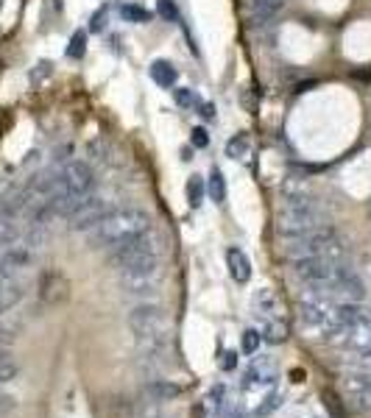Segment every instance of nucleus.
<instances>
[{"instance_id":"f8f14e48","label":"nucleus","mask_w":371,"mask_h":418,"mask_svg":"<svg viewBox=\"0 0 371 418\" xmlns=\"http://www.w3.org/2000/svg\"><path fill=\"white\" fill-rule=\"evenodd\" d=\"M287 0H246L249 6V17L254 25H268L279 17V11L285 8Z\"/></svg>"},{"instance_id":"72a5a7b5","label":"nucleus","mask_w":371,"mask_h":418,"mask_svg":"<svg viewBox=\"0 0 371 418\" xmlns=\"http://www.w3.org/2000/svg\"><path fill=\"white\" fill-rule=\"evenodd\" d=\"M190 145H193V148H207V145H210V134H207V129H204V126H195V129H193V134H190Z\"/></svg>"},{"instance_id":"bb28decb","label":"nucleus","mask_w":371,"mask_h":418,"mask_svg":"<svg viewBox=\"0 0 371 418\" xmlns=\"http://www.w3.org/2000/svg\"><path fill=\"white\" fill-rule=\"evenodd\" d=\"M260 343H263L260 329H246L243 332V340H240V352L243 354H257L260 352Z\"/></svg>"},{"instance_id":"9b49d317","label":"nucleus","mask_w":371,"mask_h":418,"mask_svg":"<svg viewBox=\"0 0 371 418\" xmlns=\"http://www.w3.org/2000/svg\"><path fill=\"white\" fill-rule=\"evenodd\" d=\"M251 315L257 321H268V318H282V304L279 296L271 287H260L251 296Z\"/></svg>"},{"instance_id":"473e14b6","label":"nucleus","mask_w":371,"mask_h":418,"mask_svg":"<svg viewBox=\"0 0 371 418\" xmlns=\"http://www.w3.org/2000/svg\"><path fill=\"white\" fill-rule=\"evenodd\" d=\"M106 23H109V11L106 8H98L93 14V23H90V31L93 34H101L103 28H106Z\"/></svg>"},{"instance_id":"e433bc0d","label":"nucleus","mask_w":371,"mask_h":418,"mask_svg":"<svg viewBox=\"0 0 371 418\" xmlns=\"http://www.w3.org/2000/svg\"><path fill=\"white\" fill-rule=\"evenodd\" d=\"M50 70H53V64H50V62H40V64H37V70L31 73V81H40V79H42V76H47Z\"/></svg>"},{"instance_id":"2eb2a0df","label":"nucleus","mask_w":371,"mask_h":418,"mask_svg":"<svg viewBox=\"0 0 371 418\" xmlns=\"http://www.w3.org/2000/svg\"><path fill=\"white\" fill-rule=\"evenodd\" d=\"M224 410H227V385H215L201 402V418H221Z\"/></svg>"},{"instance_id":"f03ea898","label":"nucleus","mask_w":371,"mask_h":418,"mask_svg":"<svg viewBox=\"0 0 371 418\" xmlns=\"http://www.w3.org/2000/svg\"><path fill=\"white\" fill-rule=\"evenodd\" d=\"M154 221L145 209L139 207H123V209H112L98 226L93 229V243L103 248H120L132 240H137L139 234L151 232Z\"/></svg>"},{"instance_id":"f3484780","label":"nucleus","mask_w":371,"mask_h":418,"mask_svg":"<svg viewBox=\"0 0 371 418\" xmlns=\"http://www.w3.org/2000/svg\"><path fill=\"white\" fill-rule=\"evenodd\" d=\"M179 393H182V388L173 385L171 379H154V382L145 385V399H154V402H159V405L179 399Z\"/></svg>"},{"instance_id":"a878e982","label":"nucleus","mask_w":371,"mask_h":418,"mask_svg":"<svg viewBox=\"0 0 371 418\" xmlns=\"http://www.w3.org/2000/svg\"><path fill=\"white\" fill-rule=\"evenodd\" d=\"M17 363L11 360V354L8 352H0V385H8V382H14L17 379Z\"/></svg>"},{"instance_id":"4c0bfd02","label":"nucleus","mask_w":371,"mask_h":418,"mask_svg":"<svg viewBox=\"0 0 371 418\" xmlns=\"http://www.w3.org/2000/svg\"><path fill=\"white\" fill-rule=\"evenodd\" d=\"M204 120H215V106L212 103H201V112H198Z\"/></svg>"},{"instance_id":"0eeeda50","label":"nucleus","mask_w":371,"mask_h":418,"mask_svg":"<svg viewBox=\"0 0 371 418\" xmlns=\"http://www.w3.org/2000/svg\"><path fill=\"white\" fill-rule=\"evenodd\" d=\"M120 274V287L132 296H142V293H151L159 287L162 281V257H154V260H142V262H135Z\"/></svg>"},{"instance_id":"a211bd4d","label":"nucleus","mask_w":371,"mask_h":418,"mask_svg":"<svg viewBox=\"0 0 371 418\" xmlns=\"http://www.w3.org/2000/svg\"><path fill=\"white\" fill-rule=\"evenodd\" d=\"M23 296H25V290H23L20 281H14V279L11 281H0V315L14 310L23 301Z\"/></svg>"},{"instance_id":"f704fd0d","label":"nucleus","mask_w":371,"mask_h":418,"mask_svg":"<svg viewBox=\"0 0 371 418\" xmlns=\"http://www.w3.org/2000/svg\"><path fill=\"white\" fill-rule=\"evenodd\" d=\"M14 407H17V399L0 390V418H3V416H8V413H11Z\"/></svg>"},{"instance_id":"20e7f679","label":"nucleus","mask_w":371,"mask_h":418,"mask_svg":"<svg viewBox=\"0 0 371 418\" xmlns=\"http://www.w3.org/2000/svg\"><path fill=\"white\" fill-rule=\"evenodd\" d=\"M56 182H59V195L53 201V215H62L67 218L79 204L81 198H87L95 187V173L93 168L81 159H73L67 162L59 173H56Z\"/></svg>"},{"instance_id":"4be33fe9","label":"nucleus","mask_w":371,"mask_h":418,"mask_svg":"<svg viewBox=\"0 0 371 418\" xmlns=\"http://www.w3.org/2000/svg\"><path fill=\"white\" fill-rule=\"evenodd\" d=\"M304 195H313L310 182H304L299 176H290L282 182V198H304Z\"/></svg>"},{"instance_id":"ea45409f","label":"nucleus","mask_w":371,"mask_h":418,"mask_svg":"<svg viewBox=\"0 0 371 418\" xmlns=\"http://www.w3.org/2000/svg\"><path fill=\"white\" fill-rule=\"evenodd\" d=\"M234 357H237L234 352H229V354H227V360H224V368H227V371H229V368H234Z\"/></svg>"},{"instance_id":"7c9ffc66","label":"nucleus","mask_w":371,"mask_h":418,"mask_svg":"<svg viewBox=\"0 0 371 418\" xmlns=\"http://www.w3.org/2000/svg\"><path fill=\"white\" fill-rule=\"evenodd\" d=\"M173 98H176V103L179 106H185V109H193L195 103H198V98L193 90H187V87H179V90H173Z\"/></svg>"},{"instance_id":"dca6fc26","label":"nucleus","mask_w":371,"mask_h":418,"mask_svg":"<svg viewBox=\"0 0 371 418\" xmlns=\"http://www.w3.org/2000/svg\"><path fill=\"white\" fill-rule=\"evenodd\" d=\"M148 73H151L154 84H159L162 90H171V87L179 81V70H176L168 59H154L151 67H148Z\"/></svg>"},{"instance_id":"393cba45","label":"nucleus","mask_w":371,"mask_h":418,"mask_svg":"<svg viewBox=\"0 0 371 418\" xmlns=\"http://www.w3.org/2000/svg\"><path fill=\"white\" fill-rule=\"evenodd\" d=\"M249 148H251V139L249 134H237L227 142V156L229 159H246L249 156Z\"/></svg>"},{"instance_id":"ddd939ff","label":"nucleus","mask_w":371,"mask_h":418,"mask_svg":"<svg viewBox=\"0 0 371 418\" xmlns=\"http://www.w3.org/2000/svg\"><path fill=\"white\" fill-rule=\"evenodd\" d=\"M227 268H229V277L237 281V284H246L249 279H251V262H249V257H246V251L243 248H227Z\"/></svg>"},{"instance_id":"5701e85b","label":"nucleus","mask_w":371,"mask_h":418,"mask_svg":"<svg viewBox=\"0 0 371 418\" xmlns=\"http://www.w3.org/2000/svg\"><path fill=\"white\" fill-rule=\"evenodd\" d=\"M204 195H207V182L201 179V176H190L187 179V204L193 207V209H198L201 204H204Z\"/></svg>"},{"instance_id":"412c9836","label":"nucleus","mask_w":371,"mask_h":418,"mask_svg":"<svg viewBox=\"0 0 371 418\" xmlns=\"http://www.w3.org/2000/svg\"><path fill=\"white\" fill-rule=\"evenodd\" d=\"M20 243H23V229L14 223V218L0 215V245L8 248V245H20Z\"/></svg>"},{"instance_id":"7ed1b4c3","label":"nucleus","mask_w":371,"mask_h":418,"mask_svg":"<svg viewBox=\"0 0 371 418\" xmlns=\"http://www.w3.org/2000/svg\"><path fill=\"white\" fill-rule=\"evenodd\" d=\"M326 226V209L319 204L316 195L304 198H282L277 212V232L282 237H299V234L316 232Z\"/></svg>"},{"instance_id":"6ab92c4d","label":"nucleus","mask_w":371,"mask_h":418,"mask_svg":"<svg viewBox=\"0 0 371 418\" xmlns=\"http://www.w3.org/2000/svg\"><path fill=\"white\" fill-rule=\"evenodd\" d=\"M260 335H263V340L266 343H282L285 337H287V326L282 318H268V321H260Z\"/></svg>"},{"instance_id":"c85d7f7f","label":"nucleus","mask_w":371,"mask_h":418,"mask_svg":"<svg viewBox=\"0 0 371 418\" xmlns=\"http://www.w3.org/2000/svg\"><path fill=\"white\" fill-rule=\"evenodd\" d=\"M279 405H282V393H279V390H271V393H268V396H266V399L260 402V407L254 410V416H257V418L271 416V413L277 410Z\"/></svg>"},{"instance_id":"4468645a","label":"nucleus","mask_w":371,"mask_h":418,"mask_svg":"<svg viewBox=\"0 0 371 418\" xmlns=\"http://www.w3.org/2000/svg\"><path fill=\"white\" fill-rule=\"evenodd\" d=\"M346 390L360 407L371 410V373H349L346 376Z\"/></svg>"},{"instance_id":"423d86ee","label":"nucleus","mask_w":371,"mask_h":418,"mask_svg":"<svg viewBox=\"0 0 371 418\" xmlns=\"http://www.w3.org/2000/svg\"><path fill=\"white\" fill-rule=\"evenodd\" d=\"M154 257H162V237L151 229V232L139 234L137 240H132V243L115 248L112 257H109V262H112V268L123 271V268H129V265H135V262L154 260Z\"/></svg>"},{"instance_id":"aec40b11","label":"nucleus","mask_w":371,"mask_h":418,"mask_svg":"<svg viewBox=\"0 0 371 418\" xmlns=\"http://www.w3.org/2000/svg\"><path fill=\"white\" fill-rule=\"evenodd\" d=\"M207 195H210L215 204H224V201H227V179H224L221 168H215V165H212L210 179H207Z\"/></svg>"},{"instance_id":"6e6552de","label":"nucleus","mask_w":371,"mask_h":418,"mask_svg":"<svg viewBox=\"0 0 371 418\" xmlns=\"http://www.w3.org/2000/svg\"><path fill=\"white\" fill-rule=\"evenodd\" d=\"M109 212H112V201H109L106 195H95V192H90V195L81 198V204L67 215V221H70V229H73V232H87V229H95Z\"/></svg>"},{"instance_id":"b1692460","label":"nucleus","mask_w":371,"mask_h":418,"mask_svg":"<svg viewBox=\"0 0 371 418\" xmlns=\"http://www.w3.org/2000/svg\"><path fill=\"white\" fill-rule=\"evenodd\" d=\"M120 17H123L126 23H135V25L151 23L148 8H142V6H137V3H126V6H120Z\"/></svg>"},{"instance_id":"39448f33","label":"nucleus","mask_w":371,"mask_h":418,"mask_svg":"<svg viewBox=\"0 0 371 418\" xmlns=\"http://www.w3.org/2000/svg\"><path fill=\"white\" fill-rule=\"evenodd\" d=\"M290 243L285 245V254L290 260H329V262H343L346 260V243L335 229H316V232L287 237Z\"/></svg>"},{"instance_id":"f257e3e1","label":"nucleus","mask_w":371,"mask_h":418,"mask_svg":"<svg viewBox=\"0 0 371 418\" xmlns=\"http://www.w3.org/2000/svg\"><path fill=\"white\" fill-rule=\"evenodd\" d=\"M126 324L137 340L139 357H162L168 349V335H171V321L159 304H137Z\"/></svg>"},{"instance_id":"2f4dec72","label":"nucleus","mask_w":371,"mask_h":418,"mask_svg":"<svg viewBox=\"0 0 371 418\" xmlns=\"http://www.w3.org/2000/svg\"><path fill=\"white\" fill-rule=\"evenodd\" d=\"M321 399H324V407H329L332 418H343V410H341V405H338L335 390H324V393H321Z\"/></svg>"},{"instance_id":"c756f323","label":"nucleus","mask_w":371,"mask_h":418,"mask_svg":"<svg viewBox=\"0 0 371 418\" xmlns=\"http://www.w3.org/2000/svg\"><path fill=\"white\" fill-rule=\"evenodd\" d=\"M156 11H159V17L168 20V23H176V20H179V6H176V0H159V3H156Z\"/></svg>"},{"instance_id":"9d476101","label":"nucleus","mask_w":371,"mask_h":418,"mask_svg":"<svg viewBox=\"0 0 371 418\" xmlns=\"http://www.w3.org/2000/svg\"><path fill=\"white\" fill-rule=\"evenodd\" d=\"M277 382V360L268 354H260L246 368V388H274Z\"/></svg>"},{"instance_id":"c9c22d12","label":"nucleus","mask_w":371,"mask_h":418,"mask_svg":"<svg viewBox=\"0 0 371 418\" xmlns=\"http://www.w3.org/2000/svg\"><path fill=\"white\" fill-rule=\"evenodd\" d=\"M11 279H14V268L6 260V254H0V281H11Z\"/></svg>"},{"instance_id":"cd10ccee","label":"nucleus","mask_w":371,"mask_h":418,"mask_svg":"<svg viewBox=\"0 0 371 418\" xmlns=\"http://www.w3.org/2000/svg\"><path fill=\"white\" fill-rule=\"evenodd\" d=\"M84 53H87V34L84 31H76L73 37H70V45H67V56L70 59H84Z\"/></svg>"},{"instance_id":"58836bf2","label":"nucleus","mask_w":371,"mask_h":418,"mask_svg":"<svg viewBox=\"0 0 371 418\" xmlns=\"http://www.w3.org/2000/svg\"><path fill=\"white\" fill-rule=\"evenodd\" d=\"M11 340H14V337H11V335H8L6 329H0V352H8V346H11Z\"/></svg>"},{"instance_id":"1a4fd4ad","label":"nucleus","mask_w":371,"mask_h":418,"mask_svg":"<svg viewBox=\"0 0 371 418\" xmlns=\"http://www.w3.org/2000/svg\"><path fill=\"white\" fill-rule=\"evenodd\" d=\"M338 340H341V346L346 352H352V354H358L363 360H371V313L363 310L352 324L338 335Z\"/></svg>"}]
</instances>
